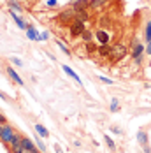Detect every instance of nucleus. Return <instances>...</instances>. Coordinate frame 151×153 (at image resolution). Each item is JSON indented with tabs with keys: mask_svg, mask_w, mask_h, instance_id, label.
I'll return each instance as SVG.
<instances>
[{
	"mask_svg": "<svg viewBox=\"0 0 151 153\" xmlns=\"http://www.w3.org/2000/svg\"><path fill=\"white\" fill-rule=\"evenodd\" d=\"M56 44H58V48H60V49H61V51H63V53H65V55H67V56H70V51H69L67 48L63 46V44H61L60 41H56Z\"/></svg>",
	"mask_w": 151,
	"mask_h": 153,
	"instance_id": "aec40b11",
	"label": "nucleus"
},
{
	"mask_svg": "<svg viewBox=\"0 0 151 153\" xmlns=\"http://www.w3.org/2000/svg\"><path fill=\"white\" fill-rule=\"evenodd\" d=\"M63 71H65V74H69V76L72 77V79H76V81H77V83L81 85V79H79V76L76 74V72L72 71V69H70V67H67V65H63Z\"/></svg>",
	"mask_w": 151,
	"mask_h": 153,
	"instance_id": "1a4fd4ad",
	"label": "nucleus"
},
{
	"mask_svg": "<svg viewBox=\"0 0 151 153\" xmlns=\"http://www.w3.org/2000/svg\"><path fill=\"white\" fill-rule=\"evenodd\" d=\"M106 141H107V146H109L111 150H114V141H113L111 137H107V136H106Z\"/></svg>",
	"mask_w": 151,
	"mask_h": 153,
	"instance_id": "b1692460",
	"label": "nucleus"
},
{
	"mask_svg": "<svg viewBox=\"0 0 151 153\" xmlns=\"http://www.w3.org/2000/svg\"><path fill=\"white\" fill-rule=\"evenodd\" d=\"M13 136H14V132H13V127H9V125H4V130H2V136H0V139H2L4 143H11Z\"/></svg>",
	"mask_w": 151,
	"mask_h": 153,
	"instance_id": "20e7f679",
	"label": "nucleus"
},
{
	"mask_svg": "<svg viewBox=\"0 0 151 153\" xmlns=\"http://www.w3.org/2000/svg\"><path fill=\"white\" fill-rule=\"evenodd\" d=\"M113 60H121V58H125L127 56V48L123 46V44H114V46H111V55H109Z\"/></svg>",
	"mask_w": 151,
	"mask_h": 153,
	"instance_id": "f257e3e1",
	"label": "nucleus"
},
{
	"mask_svg": "<svg viewBox=\"0 0 151 153\" xmlns=\"http://www.w3.org/2000/svg\"><path fill=\"white\" fill-rule=\"evenodd\" d=\"M11 146H13V152L14 153H27L25 146H23V137H19L18 134L13 136V139H11Z\"/></svg>",
	"mask_w": 151,
	"mask_h": 153,
	"instance_id": "f03ea898",
	"label": "nucleus"
},
{
	"mask_svg": "<svg viewBox=\"0 0 151 153\" xmlns=\"http://www.w3.org/2000/svg\"><path fill=\"white\" fill-rule=\"evenodd\" d=\"M146 39H148V41H151V21L146 25Z\"/></svg>",
	"mask_w": 151,
	"mask_h": 153,
	"instance_id": "5701e85b",
	"label": "nucleus"
},
{
	"mask_svg": "<svg viewBox=\"0 0 151 153\" xmlns=\"http://www.w3.org/2000/svg\"><path fill=\"white\" fill-rule=\"evenodd\" d=\"M98 55H100V56H107V55H111V48L107 46V44H102V46L98 48Z\"/></svg>",
	"mask_w": 151,
	"mask_h": 153,
	"instance_id": "9d476101",
	"label": "nucleus"
},
{
	"mask_svg": "<svg viewBox=\"0 0 151 153\" xmlns=\"http://www.w3.org/2000/svg\"><path fill=\"white\" fill-rule=\"evenodd\" d=\"M35 141H37V146H39V148H41V150H42V152H44V150H46L44 143H42V141H41V139H35Z\"/></svg>",
	"mask_w": 151,
	"mask_h": 153,
	"instance_id": "a878e982",
	"label": "nucleus"
},
{
	"mask_svg": "<svg viewBox=\"0 0 151 153\" xmlns=\"http://www.w3.org/2000/svg\"><path fill=\"white\" fill-rule=\"evenodd\" d=\"M106 0H90V7H98V5H102Z\"/></svg>",
	"mask_w": 151,
	"mask_h": 153,
	"instance_id": "6ab92c4d",
	"label": "nucleus"
},
{
	"mask_svg": "<svg viewBox=\"0 0 151 153\" xmlns=\"http://www.w3.org/2000/svg\"><path fill=\"white\" fill-rule=\"evenodd\" d=\"M9 5H11L13 9H16V11H19V9H21V5H19L16 0H9Z\"/></svg>",
	"mask_w": 151,
	"mask_h": 153,
	"instance_id": "412c9836",
	"label": "nucleus"
},
{
	"mask_svg": "<svg viewBox=\"0 0 151 153\" xmlns=\"http://www.w3.org/2000/svg\"><path fill=\"white\" fill-rule=\"evenodd\" d=\"M97 41H98L100 44H107V42H109V35H107V32H104V30L97 32Z\"/></svg>",
	"mask_w": 151,
	"mask_h": 153,
	"instance_id": "0eeeda50",
	"label": "nucleus"
},
{
	"mask_svg": "<svg viewBox=\"0 0 151 153\" xmlns=\"http://www.w3.org/2000/svg\"><path fill=\"white\" fill-rule=\"evenodd\" d=\"M144 152H146V153H151V148H148V146H144Z\"/></svg>",
	"mask_w": 151,
	"mask_h": 153,
	"instance_id": "2f4dec72",
	"label": "nucleus"
},
{
	"mask_svg": "<svg viewBox=\"0 0 151 153\" xmlns=\"http://www.w3.org/2000/svg\"><path fill=\"white\" fill-rule=\"evenodd\" d=\"M0 123H2V125H5V116H2V114H0Z\"/></svg>",
	"mask_w": 151,
	"mask_h": 153,
	"instance_id": "7c9ffc66",
	"label": "nucleus"
},
{
	"mask_svg": "<svg viewBox=\"0 0 151 153\" xmlns=\"http://www.w3.org/2000/svg\"><path fill=\"white\" fill-rule=\"evenodd\" d=\"M23 146H25V150H27L28 153H37V148H35V144L32 143L30 139L23 137Z\"/></svg>",
	"mask_w": 151,
	"mask_h": 153,
	"instance_id": "423d86ee",
	"label": "nucleus"
},
{
	"mask_svg": "<svg viewBox=\"0 0 151 153\" xmlns=\"http://www.w3.org/2000/svg\"><path fill=\"white\" fill-rule=\"evenodd\" d=\"M81 37H83V41H84V42H91V39H93V33H91L90 30H84Z\"/></svg>",
	"mask_w": 151,
	"mask_h": 153,
	"instance_id": "ddd939ff",
	"label": "nucleus"
},
{
	"mask_svg": "<svg viewBox=\"0 0 151 153\" xmlns=\"http://www.w3.org/2000/svg\"><path fill=\"white\" fill-rule=\"evenodd\" d=\"M148 53L151 55V41H150V46H148Z\"/></svg>",
	"mask_w": 151,
	"mask_h": 153,
	"instance_id": "473e14b6",
	"label": "nucleus"
},
{
	"mask_svg": "<svg viewBox=\"0 0 151 153\" xmlns=\"http://www.w3.org/2000/svg\"><path fill=\"white\" fill-rule=\"evenodd\" d=\"M137 139H139V143H141L142 146L148 144V136H146V132H139V134H137Z\"/></svg>",
	"mask_w": 151,
	"mask_h": 153,
	"instance_id": "f8f14e48",
	"label": "nucleus"
},
{
	"mask_svg": "<svg viewBox=\"0 0 151 153\" xmlns=\"http://www.w3.org/2000/svg\"><path fill=\"white\" fill-rule=\"evenodd\" d=\"M55 152H56V153H63V150H61L60 146H58V144H56V146H55Z\"/></svg>",
	"mask_w": 151,
	"mask_h": 153,
	"instance_id": "c756f323",
	"label": "nucleus"
},
{
	"mask_svg": "<svg viewBox=\"0 0 151 153\" xmlns=\"http://www.w3.org/2000/svg\"><path fill=\"white\" fill-rule=\"evenodd\" d=\"M35 130H37V132H39L42 137H47V130H46L42 125H35Z\"/></svg>",
	"mask_w": 151,
	"mask_h": 153,
	"instance_id": "dca6fc26",
	"label": "nucleus"
},
{
	"mask_svg": "<svg viewBox=\"0 0 151 153\" xmlns=\"http://www.w3.org/2000/svg\"><path fill=\"white\" fill-rule=\"evenodd\" d=\"M2 130H4V125H0V136H2Z\"/></svg>",
	"mask_w": 151,
	"mask_h": 153,
	"instance_id": "72a5a7b5",
	"label": "nucleus"
},
{
	"mask_svg": "<svg viewBox=\"0 0 151 153\" xmlns=\"http://www.w3.org/2000/svg\"><path fill=\"white\" fill-rule=\"evenodd\" d=\"M100 81H102V83H107V85H113V81H111V79H107V77H100Z\"/></svg>",
	"mask_w": 151,
	"mask_h": 153,
	"instance_id": "bb28decb",
	"label": "nucleus"
},
{
	"mask_svg": "<svg viewBox=\"0 0 151 153\" xmlns=\"http://www.w3.org/2000/svg\"><path fill=\"white\" fill-rule=\"evenodd\" d=\"M88 7H90V0H74V4H72L74 11H84Z\"/></svg>",
	"mask_w": 151,
	"mask_h": 153,
	"instance_id": "39448f33",
	"label": "nucleus"
},
{
	"mask_svg": "<svg viewBox=\"0 0 151 153\" xmlns=\"http://www.w3.org/2000/svg\"><path fill=\"white\" fill-rule=\"evenodd\" d=\"M9 74H11V77L14 79V81L18 83V85H23V81H21V77H19L18 74H16V71H13V69H9Z\"/></svg>",
	"mask_w": 151,
	"mask_h": 153,
	"instance_id": "2eb2a0df",
	"label": "nucleus"
},
{
	"mask_svg": "<svg viewBox=\"0 0 151 153\" xmlns=\"http://www.w3.org/2000/svg\"><path fill=\"white\" fill-rule=\"evenodd\" d=\"M118 109V99H113V104H111V111H116Z\"/></svg>",
	"mask_w": 151,
	"mask_h": 153,
	"instance_id": "393cba45",
	"label": "nucleus"
},
{
	"mask_svg": "<svg viewBox=\"0 0 151 153\" xmlns=\"http://www.w3.org/2000/svg\"><path fill=\"white\" fill-rule=\"evenodd\" d=\"M86 49H88L90 55H93L95 51H98V49H97V44H93V42H86Z\"/></svg>",
	"mask_w": 151,
	"mask_h": 153,
	"instance_id": "f3484780",
	"label": "nucleus"
},
{
	"mask_svg": "<svg viewBox=\"0 0 151 153\" xmlns=\"http://www.w3.org/2000/svg\"><path fill=\"white\" fill-rule=\"evenodd\" d=\"M47 5H49V7H53V5H56V0H47Z\"/></svg>",
	"mask_w": 151,
	"mask_h": 153,
	"instance_id": "cd10ccee",
	"label": "nucleus"
},
{
	"mask_svg": "<svg viewBox=\"0 0 151 153\" xmlns=\"http://www.w3.org/2000/svg\"><path fill=\"white\" fill-rule=\"evenodd\" d=\"M83 32H84V23L76 19V23H72V27H70V33L77 37V35H83Z\"/></svg>",
	"mask_w": 151,
	"mask_h": 153,
	"instance_id": "7ed1b4c3",
	"label": "nucleus"
},
{
	"mask_svg": "<svg viewBox=\"0 0 151 153\" xmlns=\"http://www.w3.org/2000/svg\"><path fill=\"white\" fill-rule=\"evenodd\" d=\"M100 25H102V28H106V27H109V25H111V21H109V18H107V16H104V18H102Z\"/></svg>",
	"mask_w": 151,
	"mask_h": 153,
	"instance_id": "4be33fe9",
	"label": "nucleus"
},
{
	"mask_svg": "<svg viewBox=\"0 0 151 153\" xmlns=\"http://www.w3.org/2000/svg\"><path fill=\"white\" fill-rule=\"evenodd\" d=\"M72 16L76 18V11H63V13H60V19L61 21H70Z\"/></svg>",
	"mask_w": 151,
	"mask_h": 153,
	"instance_id": "6e6552de",
	"label": "nucleus"
},
{
	"mask_svg": "<svg viewBox=\"0 0 151 153\" xmlns=\"http://www.w3.org/2000/svg\"><path fill=\"white\" fill-rule=\"evenodd\" d=\"M9 14H11V16H13V18H14V19H16V23L19 25V28H27V25H25V21H23V19H19V18H18V14H16V13H9Z\"/></svg>",
	"mask_w": 151,
	"mask_h": 153,
	"instance_id": "4468645a",
	"label": "nucleus"
},
{
	"mask_svg": "<svg viewBox=\"0 0 151 153\" xmlns=\"http://www.w3.org/2000/svg\"><path fill=\"white\" fill-rule=\"evenodd\" d=\"M142 49H144V48H142V44H135V48H134V58H135V56H141Z\"/></svg>",
	"mask_w": 151,
	"mask_h": 153,
	"instance_id": "a211bd4d",
	"label": "nucleus"
},
{
	"mask_svg": "<svg viewBox=\"0 0 151 153\" xmlns=\"http://www.w3.org/2000/svg\"><path fill=\"white\" fill-rule=\"evenodd\" d=\"M11 60L14 62L16 65H23V62H21V60H18V58H11Z\"/></svg>",
	"mask_w": 151,
	"mask_h": 153,
	"instance_id": "c85d7f7f",
	"label": "nucleus"
},
{
	"mask_svg": "<svg viewBox=\"0 0 151 153\" xmlns=\"http://www.w3.org/2000/svg\"><path fill=\"white\" fill-rule=\"evenodd\" d=\"M76 19H79V21H86V19H88V13H86V9H84V11H76Z\"/></svg>",
	"mask_w": 151,
	"mask_h": 153,
	"instance_id": "9b49d317",
	"label": "nucleus"
},
{
	"mask_svg": "<svg viewBox=\"0 0 151 153\" xmlns=\"http://www.w3.org/2000/svg\"><path fill=\"white\" fill-rule=\"evenodd\" d=\"M0 99H5V95H4L2 92H0Z\"/></svg>",
	"mask_w": 151,
	"mask_h": 153,
	"instance_id": "f704fd0d",
	"label": "nucleus"
}]
</instances>
